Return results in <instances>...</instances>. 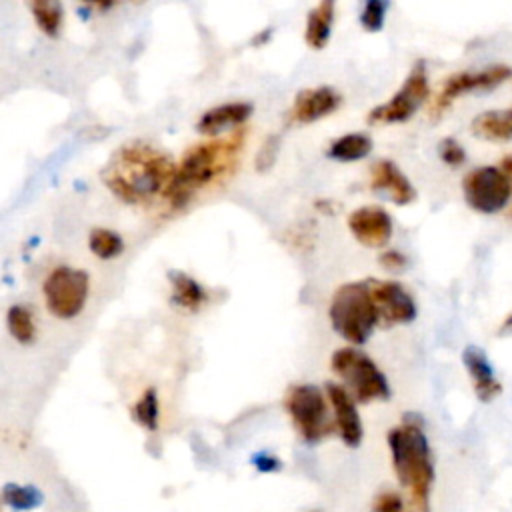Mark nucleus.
<instances>
[{
	"label": "nucleus",
	"instance_id": "nucleus-1",
	"mask_svg": "<svg viewBox=\"0 0 512 512\" xmlns=\"http://www.w3.org/2000/svg\"><path fill=\"white\" fill-rule=\"evenodd\" d=\"M246 142V128H236L228 134L208 138L190 146L174 168L162 198L172 208L186 206L196 192L232 174L240 162Z\"/></svg>",
	"mask_w": 512,
	"mask_h": 512
},
{
	"label": "nucleus",
	"instance_id": "nucleus-2",
	"mask_svg": "<svg viewBox=\"0 0 512 512\" xmlns=\"http://www.w3.org/2000/svg\"><path fill=\"white\" fill-rule=\"evenodd\" d=\"M174 168L176 164L162 150L144 142H130L110 156L102 180L120 200L140 204L162 196Z\"/></svg>",
	"mask_w": 512,
	"mask_h": 512
},
{
	"label": "nucleus",
	"instance_id": "nucleus-3",
	"mask_svg": "<svg viewBox=\"0 0 512 512\" xmlns=\"http://www.w3.org/2000/svg\"><path fill=\"white\" fill-rule=\"evenodd\" d=\"M386 444L394 474L408 492L412 508L416 512H428L436 474L422 418L406 414L398 426L388 430Z\"/></svg>",
	"mask_w": 512,
	"mask_h": 512
},
{
	"label": "nucleus",
	"instance_id": "nucleus-4",
	"mask_svg": "<svg viewBox=\"0 0 512 512\" xmlns=\"http://www.w3.org/2000/svg\"><path fill=\"white\" fill-rule=\"evenodd\" d=\"M332 330L352 346L364 344L378 326V312L366 280L346 282L336 288L328 304Z\"/></svg>",
	"mask_w": 512,
	"mask_h": 512
},
{
	"label": "nucleus",
	"instance_id": "nucleus-5",
	"mask_svg": "<svg viewBox=\"0 0 512 512\" xmlns=\"http://www.w3.org/2000/svg\"><path fill=\"white\" fill-rule=\"evenodd\" d=\"M330 368L358 404L388 400L392 394L384 372L358 346L336 348L330 356Z\"/></svg>",
	"mask_w": 512,
	"mask_h": 512
},
{
	"label": "nucleus",
	"instance_id": "nucleus-6",
	"mask_svg": "<svg viewBox=\"0 0 512 512\" xmlns=\"http://www.w3.org/2000/svg\"><path fill=\"white\" fill-rule=\"evenodd\" d=\"M284 408L294 430L308 444H316L334 432L326 392L314 384L290 386L284 396Z\"/></svg>",
	"mask_w": 512,
	"mask_h": 512
},
{
	"label": "nucleus",
	"instance_id": "nucleus-7",
	"mask_svg": "<svg viewBox=\"0 0 512 512\" xmlns=\"http://www.w3.org/2000/svg\"><path fill=\"white\" fill-rule=\"evenodd\" d=\"M430 98L428 72L422 62H416L402 86L382 104L374 106L366 122L368 124H400L410 120Z\"/></svg>",
	"mask_w": 512,
	"mask_h": 512
},
{
	"label": "nucleus",
	"instance_id": "nucleus-8",
	"mask_svg": "<svg viewBox=\"0 0 512 512\" xmlns=\"http://www.w3.org/2000/svg\"><path fill=\"white\" fill-rule=\"evenodd\" d=\"M42 292L48 312L56 318L70 320L82 312L88 300L90 276L78 268L58 266L46 276Z\"/></svg>",
	"mask_w": 512,
	"mask_h": 512
},
{
	"label": "nucleus",
	"instance_id": "nucleus-9",
	"mask_svg": "<svg viewBox=\"0 0 512 512\" xmlns=\"http://www.w3.org/2000/svg\"><path fill=\"white\" fill-rule=\"evenodd\" d=\"M466 204L478 214H498L512 198V184L500 166H478L462 178Z\"/></svg>",
	"mask_w": 512,
	"mask_h": 512
},
{
	"label": "nucleus",
	"instance_id": "nucleus-10",
	"mask_svg": "<svg viewBox=\"0 0 512 512\" xmlns=\"http://www.w3.org/2000/svg\"><path fill=\"white\" fill-rule=\"evenodd\" d=\"M510 78H512V68L504 66V64H494V66L474 70V72L472 70L456 72L444 80L438 94L434 96V100L430 104V116L434 120H438L446 114V110L454 104V100L462 98L464 94L492 90Z\"/></svg>",
	"mask_w": 512,
	"mask_h": 512
},
{
	"label": "nucleus",
	"instance_id": "nucleus-11",
	"mask_svg": "<svg viewBox=\"0 0 512 512\" xmlns=\"http://www.w3.org/2000/svg\"><path fill=\"white\" fill-rule=\"evenodd\" d=\"M368 288L378 312V320L386 326L410 324L416 314V302L412 294L396 280H374L368 278Z\"/></svg>",
	"mask_w": 512,
	"mask_h": 512
},
{
	"label": "nucleus",
	"instance_id": "nucleus-12",
	"mask_svg": "<svg viewBox=\"0 0 512 512\" xmlns=\"http://www.w3.org/2000/svg\"><path fill=\"white\" fill-rule=\"evenodd\" d=\"M324 392H326V398L330 404L334 432H338L340 440L348 448H358L362 444V436H364L358 402L338 382H326Z\"/></svg>",
	"mask_w": 512,
	"mask_h": 512
},
{
	"label": "nucleus",
	"instance_id": "nucleus-13",
	"mask_svg": "<svg viewBox=\"0 0 512 512\" xmlns=\"http://www.w3.org/2000/svg\"><path fill=\"white\" fill-rule=\"evenodd\" d=\"M348 230L354 240L366 248H384L394 232V222L388 210L376 204L354 208L348 214Z\"/></svg>",
	"mask_w": 512,
	"mask_h": 512
},
{
	"label": "nucleus",
	"instance_id": "nucleus-14",
	"mask_svg": "<svg viewBox=\"0 0 512 512\" xmlns=\"http://www.w3.org/2000/svg\"><path fill=\"white\" fill-rule=\"evenodd\" d=\"M340 104H342V94L332 86L304 88L294 96L288 116H290V122L294 124H312L334 114L340 108Z\"/></svg>",
	"mask_w": 512,
	"mask_h": 512
},
{
	"label": "nucleus",
	"instance_id": "nucleus-15",
	"mask_svg": "<svg viewBox=\"0 0 512 512\" xmlns=\"http://www.w3.org/2000/svg\"><path fill=\"white\" fill-rule=\"evenodd\" d=\"M254 106L244 100L224 102L218 106H212L200 114L196 120V130L206 138H216L222 134H228L236 128H242L246 120L252 116Z\"/></svg>",
	"mask_w": 512,
	"mask_h": 512
},
{
	"label": "nucleus",
	"instance_id": "nucleus-16",
	"mask_svg": "<svg viewBox=\"0 0 512 512\" xmlns=\"http://www.w3.org/2000/svg\"><path fill=\"white\" fill-rule=\"evenodd\" d=\"M370 188L384 194L396 206H406L416 200V188L408 176L392 160H376L370 166Z\"/></svg>",
	"mask_w": 512,
	"mask_h": 512
},
{
	"label": "nucleus",
	"instance_id": "nucleus-17",
	"mask_svg": "<svg viewBox=\"0 0 512 512\" xmlns=\"http://www.w3.org/2000/svg\"><path fill=\"white\" fill-rule=\"evenodd\" d=\"M462 364L470 376L474 394L480 402H492L502 394V384L496 378L494 368L482 348L468 344L462 350Z\"/></svg>",
	"mask_w": 512,
	"mask_h": 512
},
{
	"label": "nucleus",
	"instance_id": "nucleus-18",
	"mask_svg": "<svg viewBox=\"0 0 512 512\" xmlns=\"http://www.w3.org/2000/svg\"><path fill=\"white\" fill-rule=\"evenodd\" d=\"M336 18V0H318V4L308 10L304 26V42L312 50H322L330 42L332 24Z\"/></svg>",
	"mask_w": 512,
	"mask_h": 512
},
{
	"label": "nucleus",
	"instance_id": "nucleus-19",
	"mask_svg": "<svg viewBox=\"0 0 512 512\" xmlns=\"http://www.w3.org/2000/svg\"><path fill=\"white\" fill-rule=\"evenodd\" d=\"M170 278V286H172V302L188 312H198L206 300H208V292L204 290V286L192 278L186 272L180 270H172L168 274Z\"/></svg>",
	"mask_w": 512,
	"mask_h": 512
},
{
	"label": "nucleus",
	"instance_id": "nucleus-20",
	"mask_svg": "<svg viewBox=\"0 0 512 512\" xmlns=\"http://www.w3.org/2000/svg\"><path fill=\"white\" fill-rule=\"evenodd\" d=\"M470 132L488 142L512 140V118L506 110H484L470 122Z\"/></svg>",
	"mask_w": 512,
	"mask_h": 512
},
{
	"label": "nucleus",
	"instance_id": "nucleus-21",
	"mask_svg": "<svg viewBox=\"0 0 512 512\" xmlns=\"http://www.w3.org/2000/svg\"><path fill=\"white\" fill-rule=\"evenodd\" d=\"M372 152V138L364 132H348L338 138H334L328 148L326 156L334 162L352 164L358 160H364Z\"/></svg>",
	"mask_w": 512,
	"mask_h": 512
},
{
	"label": "nucleus",
	"instance_id": "nucleus-22",
	"mask_svg": "<svg viewBox=\"0 0 512 512\" xmlns=\"http://www.w3.org/2000/svg\"><path fill=\"white\" fill-rule=\"evenodd\" d=\"M30 14L42 34L56 38L64 24L62 0H28Z\"/></svg>",
	"mask_w": 512,
	"mask_h": 512
},
{
	"label": "nucleus",
	"instance_id": "nucleus-23",
	"mask_svg": "<svg viewBox=\"0 0 512 512\" xmlns=\"http://www.w3.org/2000/svg\"><path fill=\"white\" fill-rule=\"evenodd\" d=\"M90 252L102 260H112L124 252V240L110 228H94L88 236Z\"/></svg>",
	"mask_w": 512,
	"mask_h": 512
},
{
	"label": "nucleus",
	"instance_id": "nucleus-24",
	"mask_svg": "<svg viewBox=\"0 0 512 512\" xmlns=\"http://www.w3.org/2000/svg\"><path fill=\"white\" fill-rule=\"evenodd\" d=\"M6 326H8V332L12 334V338L18 340L20 344H30L36 336V326H34L32 312L24 306L16 304V306L8 308Z\"/></svg>",
	"mask_w": 512,
	"mask_h": 512
},
{
	"label": "nucleus",
	"instance_id": "nucleus-25",
	"mask_svg": "<svg viewBox=\"0 0 512 512\" xmlns=\"http://www.w3.org/2000/svg\"><path fill=\"white\" fill-rule=\"evenodd\" d=\"M2 500L16 510H30L42 502V494L32 486L6 484L2 490Z\"/></svg>",
	"mask_w": 512,
	"mask_h": 512
},
{
	"label": "nucleus",
	"instance_id": "nucleus-26",
	"mask_svg": "<svg viewBox=\"0 0 512 512\" xmlns=\"http://www.w3.org/2000/svg\"><path fill=\"white\" fill-rule=\"evenodd\" d=\"M388 6H390L388 0H362L360 26L366 32H380L386 22Z\"/></svg>",
	"mask_w": 512,
	"mask_h": 512
},
{
	"label": "nucleus",
	"instance_id": "nucleus-27",
	"mask_svg": "<svg viewBox=\"0 0 512 512\" xmlns=\"http://www.w3.org/2000/svg\"><path fill=\"white\" fill-rule=\"evenodd\" d=\"M134 416L136 420L148 428V430H156L158 428V416H160V404H158V396L154 388H148L140 400L134 406Z\"/></svg>",
	"mask_w": 512,
	"mask_h": 512
},
{
	"label": "nucleus",
	"instance_id": "nucleus-28",
	"mask_svg": "<svg viewBox=\"0 0 512 512\" xmlns=\"http://www.w3.org/2000/svg\"><path fill=\"white\" fill-rule=\"evenodd\" d=\"M438 154H440V160L450 166V168H458L466 162V150L464 146L456 140V138H442L440 144H438Z\"/></svg>",
	"mask_w": 512,
	"mask_h": 512
},
{
	"label": "nucleus",
	"instance_id": "nucleus-29",
	"mask_svg": "<svg viewBox=\"0 0 512 512\" xmlns=\"http://www.w3.org/2000/svg\"><path fill=\"white\" fill-rule=\"evenodd\" d=\"M278 150H280V138H278L276 134H270V136L262 142V146H260V150H258V154H256V160H254L256 170H258V172L268 170V168L276 162Z\"/></svg>",
	"mask_w": 512,
	"mask_h": 512
},
{
	"label": "nucleus",
	"instance_id": "nucleus-30",
	"mask_svg": "<svg viewBox=\"0 0 512 512\" xmlns=\"http://www.w3.org/2000/svg\"><path fill=\"white\" fill-rule=\"evenodd\" d=\"M372 512H404V500L398 492L386 490L374 498Z\"/></svg>",
	"mask_w": 512,
	"mask_h": 512
},
{
	"label": "nucleus",
	"instance_id": "nucleus-31",
	"mask_svg": "<svg viewBox=\"0 0 512 512\" xmlns=\"http://www.w3.org/2000/svg\"><path fill=\"white\" fill-rule=\"evenodd\" d=\"M380 266L390 270V272H398V270H404L408 266V258L404 252L396 250V248H388L380 254Z\"/></svg>",
	"mask_w": 512,
	"mask_h": 512
},
{
	"label": "nucleus",
	"instance_id": "nucleus-32",
	"mask_svg": "<svg viewBox=\"0 0 512 512\" xmlns=\"http://www.w3.org/2000/svg\"><path fill=\"white\" fill-rule=\"evenodd\" d=\"M250 462H252V466H254L260 474H274V472H278V470L282 468L280 458H276V456L270 454V452H256Z\"/></svg>",
	"mask_w": 512,
	"mask_h": 512
},
{
	"label": "nucleus",
	"instance_id": "nucleus-33",
	"mask_svg": "<svg viewBox=\"0 0 512 512\" xmlns=\"http://www.w3.org/2000/svg\"><path fill=\"white\" fill-rule=\"evenodd\" d=\"M84 4H88V6H92V8H98V10H108V8H112L118 0H82Z\"/></svg>",
	"mask_w": 512,
	"mask_h": 512
},
{
	"label": "nucleus",
	"instance_id": "nucleus-34",
	"mask_svg": "<svg viewBox=\"0 0 512 512\" xmlns=\"http://www.w3.org/2000/svg\"><path fill=\"white\" fill-rule=\"evenodd\" d=\"M270 36H272V28L260 30V32L252 38V44H254V46H262V44H266V42L270 40Z\"/></svg>",
	"mask_w": 512,
	"mask_h": 512
},
{
	"label": "nucleus",
	"instance_id": "nucleus-35",
	"mask_svg": "<svg viewBox=\"0 0 512 512\" xmlns=\"http://www.w3.org/2000/svg\"><path fill=\"white\" fill-rule=\"evenodd\" d=\"M500 168L504 170V174L508 176V180H510V184H512V154L502 158V162H500Z\"/></svg>",
	"mask_w": 512,
	"mask_h": 512
},
{
	"label": "nucleus",
	"instance_id": "nucleus-36",
	"mask_svg": "<svg viewBox=\"0 0 512 512\" xmlns=\"http://www.w3.org/2000/svg\"><path fill=\"white\" fill-rule=\"evenodd\" d=\"M508 332H512V312L504 318V322L500 324V332L498 334H508Z\"/></svg>",
	"mask_w": 512,
	"mask_h": 512
},
{
	"label": "nucleus",
	"instance_id": "nucleus-37",
	"mask_svg": "<svg viewBox=\"0 0 512 512\" xmlns=\"http://www.w3.org/2000/svg\"><path fill=\"white\" fill-rule=\"evenodd\" d=\"M506 112H508V116H510V118H512V108H508V110H506Z\"/></svg>",
	"mask_w": 512,
	"mask_h": 512
},
{
	"label": "nucleus",
	"instance_id": "nucleus-38",
	"mask_svg": "<svg viewBox=\"0 0 512 512\" xmlns=\"http://www.w3.org/2000/svg\"><path fill=\"white\" fill-rule=\"evenodd\" d=\"M134 2H138V4H140V2H146V0H134Z\"/></svg>",
	"mask_w": 512,
	"mask_h": 512
},
{
	"label": "nucleus",
	"instance_id": "nucleus-39",
	"mask_svg": "<svg viewBox=\"0 0 512 512\" xmlns=\"http://www.w3.org/2000/svg\"><path fill=\"white\" fill-rule=\"evenodd\" d=\"M312 512H318V510H312Z\"/></svg>",
	"mask_w": 512,
	"mask_h": 512
}]
</instances>
